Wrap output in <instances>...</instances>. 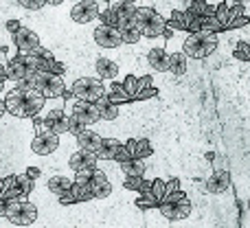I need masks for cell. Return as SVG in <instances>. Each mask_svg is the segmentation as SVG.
I'll use <instances>...</instances> for the list:
<instances>
[{
  "mask_svg": "<svg viewBox=\"0 0 250 228\" xmlns=\"http://www.w3.org/2000/svg\"><path fill=\"white\" fill-rule=\"evenodd\" d=\"M7 79V73H4V64H0V82H4Z\"/></svg>",
  "mask_w": 250,
  "mask_h": 228,
  "instance_id": "f35d334b",
  "label": "cell"
},
{
  "mask_svg": "<svg viewBox=\"0 0 250 228\" xmlns=\"http://www.w3.org/2000/svg\"><path fill=\"white\" fill-rule=\"evenodd\" d=\"M215 18L222 22V26H224L226 31H229V26H230V7L226 2H222V4H217V9H215Z\"/></svg>",
  "mask_w": 250,
  "mask_h": 228,
  "instance_id": "4316f807",
  "label": "cell"
},
{
  "mask_svg": "<svg viewBox=\"0 0 250 228\" xmlns=\"http://www.w3.org/2000/svg\"><path fill=\"white\" fill-rule=\"evenodd\" d=\"M35 220H38V207H35L33 202H29V200H24L20 213H18V215L11 220V224H16V226H31Z\"/></svg>",
  "mask_w": 250,
  "mask_h": 228,
  "instance_id": "ac0fdd59",
  "label": "cell"
},
{
  "mask_svg": "<svg viewBox=\"0 0 250 228\" xmlns=\"http://www.w3.org/2000/svg\"><path fill=\"white\" fill-rule=\"evenodd\" d=\"M182 198H187V193L178 189V191H173V193H167L163 200H160V202H178V200H182Z\"/></svg>",
  "mask_w": 250,
  "mask_h": 228,
  "instance_id": "d6a6232c",
  "label": "cell"
},
{
  "mask_svg": "<svg viewBox=\"0 0 250 228\" xmlns=\"http://www.w3.org/2000/svg\"><path fill=\"white\" fill-rule=\"evenodd\" d=\"M230 187V173L224 171V169H220V171H215L211 178L207 180V191L213 195H220V193H226Z\"/></svg>",
  "mask_w": 250,
  "mask_h": 228,
  "instance_id": "e0dca14e",
  "label": "cell"
},
{
  "mask_svg": "<svg viewBox=\"0 0 250 228\" xmlns=\"http://www.w3.org/2000/svg\"><path fill=\"white\" fill-rule=\"evenodd\" d=\"M123 88H125V92L129 95V99H136V95H138V90H141V77H136V75H125L123 77Z\"/></svg>",
  "mask_w": 250,
  "mask_h": 228,
  "instance_id": "d4e9b609",
  "label": "cell"
},
{
  "mask_svg": "<svg viewBox=\"0 0 250 228\" xmlns=\"http://www.w3.org/2000/svg\"><path fill=\"white\" fill-rule=\"evenodd\" d=\"M4 114H7V105H4V99H0V121H2Z\"/></svg>",
  "mask_w": 250,
  "mask_h": 228,
  "instance_id": "8d00e7d4",
  "label": "cell"
},
{
  "mask_svg": "<svg viewBox=\"0 0 250 228\" xmlns=\"http://www.w3.org/2000/svg\"><path fill=\"white\" fill-rule=\"evenodd\" d=\"M20 26H22V24H20V20H16V18H11V20H7V22H4V29H7L11 35L16 33V31L20 29Z\"/></svg>",
  "mask_w": 250,
  "mask_h": 228,
  "instance_id": "836d02e7",
  "label": "cell"
},
{
  "mask_svg": "<svg viewBox=\"0 0 250 228\" xmlns=\"http://www.w3.org/2000/svg\"><path fill=\"white\" fill-rule=\"evenodd\" d=\"M57 200H60L62 207H66V204H77V202H75V198H73V193H70V191H68V193H64V195H60Z\"/></svg>",
  "mask_w": 250,
  "mask_h": 228,
  "instance_id": "e575fe53",
  "label": "cell"
},
{
  "mask_svg": "<svg viewBox=\"0 0 250 228\" xmlns=\"http://www.w3.org/2000/svg\"><path fill=\"white\" fill-rule=\"evenodd\" d=\"M70 193H73L75 202H90V200H95L90 187L88 185H77L75 180H73V189H70Z\"/></svg>",
  "mask_w": 250,
  "mask_h": 228,
  "instance_id": "cb8c5ba5",
  "label": "cell"
},
{
  "mask_svg": "<svg viewBox=\"0 0 250 228\" xmlns=\"http://www.w3.org/2000/svg\"><path fill=\"white\" fill-rule=\"evenodd\" d=\"M44 104H46V97L42 92H38L35 88H29V90L13 88L4 97L7 114L18 116V119H33V116H38V112L44 108Z\"/></svg>",
  "mask_w": 250,
  "mask_h": 228,
  "instance_id": "6da1fadb",
  "label": "cell"
},
{
  "mask_svg": "<svg viewBox=\"0 0 250 228\" xmlns=\"http://www.w3.org/2000/svg\"><path fill=\"white\" fill-rule=\"evenodd\" d=\"M75 143H77V147H82V149L99 154L101 145H104V136H101L99 132H95L92 127H86L83 132H79L77 136H75Z\"/></svg>",
  "mask_w": 250,
  "mask_h": 228,
  "instance_id": "2e32d148",
  "label": "cell"
},
{
  "mask_svg": "<svg viewBox=\"0 0 250 228\" xmlns=\"http://www.w3.org/2000/svg\"><path fill=\"white\" fill-rule=\"evenodd\" d=\"M31 83L38 92H42L46 99H57V97L66 95V83L62 75L55 73H44V70H38V73L31 77Z\"/></svg>",
  "mask_w": 250,
  "mask_h": 228,
  "instance_id": "5b68a950",
  "label": "cell"
},
{
  "mask_svg": "<svg viewBox=\"0 0 250 228\" xmlns=\"http://www.w3.org/2000/svg\"><path fill=\"white\" fill-rule=\"evenodd\" d=\"M101 13V0H77L70 7V18L77 24H90Z\"/></svg>",
  "mask_w": 250,
  "mask_h": 228,
  "instance_id": "52a82bcc",
  "label": "cell"
},
{
  "mask_svg": "<svg viewBox=\"0 0 250 228\" xmlns=\"http://www.w3.org/2000/svg\"><path fill=\"white\" fill-rule=\"evenodd\" d=\"M18 4L29 9V11H42L46 7V0H18Z\"/></svg>",
  "mask_w": 250,
  "mask_h": 228,
  "instance_id": "f1b7e54d",
  "label": "cell"
},
{
  "mask_svg": "<svg viewBox=\"0 0 250 228\" xmlns=\"http://www.w3.org/2000/svg\"><path fill=\"white\" fill-rule=\"evenodd\" d=\"M141 180H143V176H125L123 187L127 191H138V187H141Z\"/></svg>",
  "mask_w": 250,
  "mask_h": 228,
  "instance_id": "4dcf8cb0",
  "label": "cell"
},
{
  "mask_svg": "<svg viewBox=\"0 0 250 228\" xmlns=\"http://www.w3.org/2000/svg\"><path fill=\"white\" fill-rule=\"evenodd\" d=\"M187 62H189V57H187L182 51L169 53V70L167 73L176 75V77H182V75L187 73Z\"/></svg>",
  "mask_w": 250,
  "mask_h": 228,
  "instance_id": "7402d4cb",
  "label": "cell"
},
{
  "mask_svg": "<svg viewBox=\"0 0 250 228\" xmlns=\"http://www.w3.org/2000/svg\"><path fill=\"white\" fill-rule=\"evenodd\" d=\"M165 31H167V18L160 11H154V16L147 18V22L141 26L143 40H156L160 35H165Z\"/></svg>",
  "mask_w": 250,
  "mask_h": 228,
  "instance_id": "5bb4252c",
  "label": "cell"
},
{
  "mask_svg": "<svg viewBox=\"0 0 250 228\" xmlns=\"http://www.w3.org/2000/svg\"><path fill=\"white\" fill-rule=\"evenodd\" d=\"M117 165L123 176H145V171H147L145 158H129V160H123V163H117Z\"/></svg>",
  "mask_w": 250,
  "mask_h": 228,
  "instance_id": "ffe728a7",
  "label": "cell"
},
{
  "mask_svg": "<svg viewBox=\"0 0 250 228\" xmlns=\"http://www.w3.org/2000/svg\"><path fill=\"white\" fill-rule=\"evenodd\" d=\"M191 211H193V207H191L189 198H182V200H178V202H160L158 204V213L169 222L185 220V217L191 215Z\"/></svg>",
  "mask_w": 250,
  "mask_h": 228,
  "instance_id": "9c48e42d",
  "label": "cell"
},
{
  "mask_svg": "<svg viewBox=\"0 0 250 228\" xmlns=\"http://www.w3.org/2000/svg\"><path fill=\"white\" fill-rule=\"evenodd\" d=\"M31 149H33L38 156L55 154V151L60 149V134H53V132L35 134L33 141H31Z\"/></svg>",
  "mask_w": 250,
  "mask_h": 228,
  "instance_id": "8fae6325",
  "label": "cell"
},
{
  "mask_svg": "<svg viewBox=\"0 0 250 228\" xmlns=\"http://www.w3.org/2000/svg\"><path fill=\"white\" fill-rule=\"evenodd\" d=\"M123 2H127V4H138L141 0H123Z\"/></svg>",
  "mask_w": 250,
  "mask_h": 228,
  "instance_id": "ab89813d",
  "label": "cell"
},
{
  "mask_svg": "<svg viewBox=\"0 0 250 228\" xmlns=\"http://www.w3.org/2000/svg\"><path fill=\"white\" fill-rule=\"evenodd\" d=\"M73 189V178L70 176H53L51 180H48V191H51V193H55L57 198H60V195H64V193H68V191Z\"/></svg>",
  "mask_w": 250,
  "mask_h": 228,
  "instance_id": "603a6c76",
  "label": "cell"
},
{
  "mask_svg": "<svg viewBox=\"0 0 250 228\" xmlns=\"http://www.w3.org/2000/svg\"><path fill=\"white\" fill-rule=\"evenodd\" d=\"M97 108H99L101 121H104V123H112V121H117L119 114H121L119 104H112V101L108 99V95H104L99 101H97Z\"/></svg>",
  "mask_w": 250,
  "mask_h": 228,
  "instance_id": "d6986e66",
  "label": "cell"
},
{
  "mask_svg": "<svg viewBox=\"0 0 250 228\" xmlns=\"http://www.w3.org/2000/svg\"><path fill=\"white\" fill-rule=\"evenodd\" d=\"M151 156V145L147 138H136V158H147Z\"/></svg>",
  "mask_w": 250,
  "mask_h": 228,
  "instance_id": "83f0119b",
  "label": "cell"
},
{
  "mask_svg": "<svg viewBox=\"0 0 250 228\" xmlns=\"http://www.w3.org/2000/svg\"><path fill=\"white\" fill-rule=\"evenodd\" d=\"M92 24H95L92 40H95V42L99 44L101 48L114 51V48H121L123 46V35H121V31H119V29H114V26H108V24H104V22H99V18H97Z\"/></svg>",
  "mask_w": 250,
  "mask_h": 228,
  "instance_id": "8992f818",
  "label": "cell"
},
{
  "mask_svg": "<svg viewBox=\"0 0 250 228\" xmlns=\"http://www.w3.org/2000/svg\"><path fill=\"white\" fill-rule=\"evenodd\" d=\"M66 112L73 116L75 121L83 125V127H92L95 123H101V112L97 108V104L92 101H82V99H75V97H66Z\"/></svg>",
  "mask_w": 250,
  "mask_h": 228,
  "instance_id": "277c9868",
  "label": "cell"
},
{
  "mask_svg": "<svg viewBox=\"0 0 250 228\" xmlns=\"http://www.w3.org/2000/svg\"><path fill=\"white\" fill-rule=\"evenodd\" d=\"M97 165H99V156H97L95 151L82 149V147L68 156V167L73 169V173L83 171V169H95Z\"/></svg>",
  "mask_w": 250,
  "mask_h": 228,
  "instance_id": "7c38bea8",
  "label": "cell"
},
{
  "mask_svg": "<svg viewBox=\"0 0 250 228\" xmlns=\"http://www.w3.org/2000/svg\"><path fill=\"white\" fill-rule=\"evenodd\" d=\"M13 44L18 46L20 53H33L35 48L40 46V35L35 31L26 29V26H20V29L13 33Z\"/></svg>",
  "mask_w": 250,
  "mask_h": 228,
  "instance_id": "9a60e30c",
  "label": "cell"
},
{
  "mask_svg": "<svg viewBox=\"0 0 250 228\" xmlns=\"http://www.w3.org/2000/svg\"><path fill=\"white\" fill-rule=\"evenodd\" d=\"M92 70H95V75L99 79H104V82H123V77H125L121 66L114 60H110V57H97Z\"/></svg>",
  "mask_w": 250,
  "mask_h": 228,
  "instance_id": "30bf717a",
  "label": "cell"
},
{
  "mask_svg": "<svg viewBox=\"0 0 250 228\" xmlns=\"http://www.w3.org/2000/svg\"><path fill=\"white\" fill-rule=\"evenodd\" d=\"M26 176H29V178H33V180H38V178L40 176H42V171H40V169L38 167H26Z\"/></svg>",
  "mask_w": 250,
  "mask_h": 228,
  "instance_id": "d590c367",
  "label": "cell"
},
{
  "mask_svg": "<svg viewBox=\"0 0 250 228\" xmlns=\"http://www.w3.org/2000/svg\"><path fill=\"white\" fill-rule=\"evenodd\" d=\"M246 207H248V213H250V198H248V202H246Z\"/></svg>",
  "mask_w": 250,
  "mask_h": 228,
  "instance_id": "b9f144b4",
  "label": "cell"
},
{
  "mask_svg": "<svg viewBox=\"0 0 250 228\" xmlns=\"http://www.w3.org/2000/svg\"><path fill=\"white\" fill-rule=\"evenodd\" d=\"M16 176H18V187H20L22 193H24L26 198H29V195L33 193V189H35V180H33V178L26 176L24 171H22V173H16Z\"/></svg>",
  "mask_w": 250,
  "mask_h": 228,
  "instance_id": "484cf974",
  "label": "cell"
},
{
  "mask_svg": "<svg viewBox=\"0 0 250 228\" xmlns=\"http://www.w3.org/2000/svg\"><path fill=\"white\" fill-rule=\"evenodd\" d=\"M220 46V33H208V31H195V33H187L182 40L180 51L185 53L189 60H207Z\"/></svg>",
  "mask_w": 250,
  "mask_h": 228,
  "instance_id": "7a4b0ae2",
  "label": "cell"
},
{
  "mask_svg": "<svg viewBox=\"0 0 250 228\" xmlns=\"http://www.w3.org/2000/svg\"><path fill=\"white\" fill-rule=\"evenodd\" d=\"M165 185H167V182L160 180V178H156V180L151 182V195L158 200V204H160V200L165 198Z\"/></svg>",
  "mask_w": 250,
  "mask_h": 228,
  "instance_id": "f546056e",
  "label": "cell"
},
{
  "mask_svg": "<svg viewBox=\"0 0 250 228\" xmlns=\"http://www.w3.org/2000/svg\"><path fill=\"white\" fill-rule=\"evenodd\" d=\"M156 95H158V90H156L154 86H147V88H143V90H138V95L134 101H145V99H151V97H156Z\"/></svg>",
  "mask_w": 250,
  "mask_h": 228,
  "instance_id": "1f68e13d",
  "label": "cell"
},
{
  "mask_svg": "<svg viewBox=\"0 0 250 228\" xmlns=\"http://www.w3.org/2000/svg\"><path fill=\"white\" fill-rule=\"evenodd\" d=\"M121 147H123V141H119V138H104V145H101L97 156H99V160H112L114 163Z\"/></svg>",
  "mask_w": 250,
  "mask_h": 228,
  "instance_id": "44dd1931",
  "label": "cell"
},
{
  "mask_svg": "<svg viewBox=\"0 0 250 228\" xmlns=\"http://www.w3.org/2000/svg\"><path fill=\"white\" fill-rule=\"evenodd\" d=\"M0 193H2V176H0Z\"/></svg>",
  "mask_w": 250,
  "mask_h": 228,
  "instance_id": "60d3db41",
  "label": "cell"
},
{
  "mask_svg": "<svg viewBox=\"0 0 250 228\" xmlns=\"http://www.w3.org/2000/svg\"><path fill=\"white\" fill-rule=\"evenodd\" d=\"M62 2H64V0H46V4H51V7H60Z\"/></svg>",
  "mask_w": 250,
  "mask_h": 228,
  "instance_id": "74e56055",
  "label": "cell"
},
{
  "mask_svg": "<svg viewBox=\"0 0 250 228\" xmlns=\"http://www.w3.org/2000/svg\"><path fill=\"white\" fill-rule=\"evenodd\" d=\"M141 64H145L149 70L154 73H167L169 70V53L163 46H149L147 44V51L143 53Z\"/></svg>",
  "mask_w": 250,
  "mask_h": 228,
  "instance_id": "ba28073f",
  "label": "cell"
},
{
  "mask_svg": "<svg viewBox=\"0 0 250 228\" xmlns=\"http://www.w3.org/2000/svg\"><path fill=\"white\" fill-rule=\"evenodd\" d=\"M88 187H90L95 198H108V195L112 193V182H110L108 173L101 167L92 169V178H90V182H88Z\"/></svg>",
  "mask_w": 250,
  "mask_h": 228,
  "instance_id": "4fadbf2b",
  "label": "cell"
},
{
  "mask_svg": "<svg viewBox=\"0 0 250 228\" xmlns=\"http://www.w3.org/2000/svg\"><path fill=\"white\" fill-rule=\"evenodd\" d=\"M66 95L75 97V99L97 104V101L105 95V82L99 79V77H90V75H86V77H77L70 86H66Z\"/></svg>",
  "mask_w": 250,
  "mask_h": 228,
  "instance_id": "3957f363",
  "label": "cell"
}]
</instances>
